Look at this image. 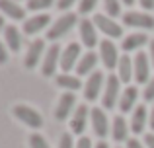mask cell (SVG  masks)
I'll return each instance as SVG.
<instances>
[{
    "mask_svg": "<svg viewBox=\"0 0 154 148\" xmlns=\"http://www.w3.org/2000/svg\"><path fill=\"white\" fill-rule=\"evenodd\" d=\"M43 53H45V43H43L41 39H35L29 45V51H27V55H26V68L37 66V62L41 61Z\"/></svg>",
    "mask_w": 154,
    "mask_h": 148,
    "instance_id": "15",
    "label": "cell"
},
{
    "mask_svg": "<svg viewBox=\"0 0 154 148\" xmlns=\"http://www.w3.org/2000/svg\"><path fill=\"white\" fill-rule=\"evenodd\" d=\"M119 90H121L119 76L109 74V78L105 80V90H103V95H102V105L105 107V109H113V107H115L117 99L121 98Z\"/></svg>",
    "mask_w": 154,
    "mask_h": 148,
    "instance_id": "4",
    "label": "cell"
},
{
    "mask_svg": "<svg viewBox=\"0 0 154 148\" xmlns=\"http://www.w3.org/2000/svg\"><path fill=\"white\" fill-rule=\"evenodd\" d=\"M88 115H90V109H88L86 105H78V109L74 111V117H72V121H70V129H72L74 134H82L84 133Z\"/></svg>",
    "mask_w": 154,
    "mask_h": 148,
    "instance_id": "16",
    "label": "cell"
},
{
    "mask_svg": "<svg viewBox=\"0 0 154 148\" xmlns=\"http://www.w3.org/2000/svg\"><path fill=\"white\" fill-rule=\"evenodd\" d=\"M117 70H119V80L121 82H131V78H133V61L129 59V55L125 53L123 57H119V62H117Z\"/></svg>",
    "mask_w": 154,
    "mask_h": 148,
    "instance_id": "21",
    "label": "cell"
},
{
    "mask_svg": "<svg viewBox=\"0 0 154 148\" xmlns=\"http://www.w3.org/2000/svg\"><path fill=\"white\" fill-rule=\"evenodd\" d=\"M140 2V6L144 8V10H152L154 8V0H139Z\"/></svg>",
    "mask_w": 154,
    "mask_h": 148,
    "instance_id": "36",
    "label": "cell"
},
{
    "mask_svg": "<svg viewBox=\"0 0 154 148\" xmlns=\"http://www.w3.org/2000/svg\"><path fill=\"white\" fill-rule=\"evenodd\" d=\"M74 2H76V0H59V2H57V8H59L60 12H63V10H68V8H70Z\"/></svg>",
    "mask_w": 154,
    "mask_h": 148,
    "instance_id": "32",
    "label": "cell"
},
{
    "mask_svg": "<svg viewBox=\"0 0 154 148\" xmlns=\"http://www.w3.org/2000/svg\"><path fill=\"white\" fill-rule=\"evenodd\" d=\"M49 6H53V0H29L27 2V10H31V12L47 10Z\"/></svg>",
    "mask_w": 154,
    "mask_h": 148,
    "instance_id": "27",
    "label": "cell"
},
{
    "mask_svg": "<svg viewBox=\"0 0 154 148\" xmlns=\"http://www.w3.org/2000/svg\"><path fill=\"white\" fill-rule=\"evenodd\" d=\"M144 101H154V78L148 80L146 88H144Z\"/></svg>",
    "mask_w": 154,
    "mask_h": 148,
    "instance_id": "31",
    "label": "cell"
},
{
    "mask_svg": "<svg viewBox=\"0 0 154 148\" xmlns=\"http://www.w3.org/2000/svg\"><path fill=\"white\" fill-rule=\"evenodd\" d=\"M4 26V18H0V27H2Z\"/></svg>",
    "mask_w": 154,
    "mask_h": 148,
    "instance_id": "42",
    "label": "cell"
},
{
    "mask_svg": "<svg viewBox=\"0 0 154 148\" xmlns=\"http://www.w3.org/2000/svg\"><path fill=\"white\" fill-rule=\"evenodd\" d=\"M144 144H146V148H154V134H146L144 137Z\"/></svg>",
    "mask_w": 154,
    "mask_h": 148,
    "instance_id": "37",
    "label": "cell"
},
{
    "mask_svg": "<svg viewBox=\"0 0 154 148\" xmlns=\"http://www.w3.org/2000/svg\"><path fill=\"white\" fill-rule=\"evenodd\" d=\"M137 98H139V90H137L135 86L125 88V92L121 94V98H119V109L123 111V113L131 111L133 107H135V103H137Z\"/></svg>",
    "mask_w": 154,
    "mask_h": 148,
    "instance_id": "18",
    "label": "cell"
},
{
    "mask_svg": "<svg viewBox=\"0 0 154 148\" xmlns=\"http://www.w3.org/2000/svg\"><path fill=\"white\" fill-rule=\"evenodd\" d=\"M111 137H113V140H117V142H121V140L127 138V123H125V119L121 117V115H117V117L113 119Z\"/></svg>",
    "mask_w": 154,
    "mask_h": 148,
    "instance_id": "25",
    "label": "cell"
},
{
    "mask_svg": "<svg viewBox=\"0 0 154 148\" xmlns=\"http://www.w3.org/2000/svg\"><path fill=\"white\" fill-rule=\"evenodd\" d=\"M100 59H102L105 68H115L117 62H119V53H117V47L113 45L109 39H103L100 43Z\"/></svg>",
    "mask_w": 154,
    "mask_h": 148,
    "instance_id": "9",
    "label": "cell"
},
{
    "mask_svg": "<svg viewBox=\"0 0 154 148\" xmlns=\"http://www.w3.org/2000/svg\"><path fill=\"white\" fill-rule=\"evenodd\" d=\"M96 148H109V146L105 144V142H98V144H96Z\"/></svg>",
    "mask_w": 154,
    "mask_h": 148,
    "instance_id": "40",
    "label": "cell"
},
{
    "mask_svg": "<svg viewBox=\"0 0 154 148\" xmlns=\"http://www.w3.org/2000/svg\"><path fill=\"white\" fill-rule=\"evenodd\" d=\"M98 65V55L96 53H86L82 59L78 61V65H76V72L78 76H84V74H92L94 72V66Z\"/></svg>",
    "mask_w": 154,
    "mask_h": 148,
    "instance_id": "19",
    "label": "cell"
},
{
    "mask_svg": "<svg viewBox=\"0 0 154 148\" xmlns=\"http://www.w3.org/2000/svg\"><path fill=\"white\" fill-rule=\"evenodd\" d=\"M133 78L139 84H148L150 80V57L143 51H139L133 59Z\"/></svg>",
    "mask_w": 154,
    "mask_h": 148,
    "instance_id": "2",
    "label": "cell"
},
{
    "mask_svg": "<svg viewBox=\"0 0 154 148\" xmlns=\"http://www.w3.org/2000/svg\"><path fill=\"white\" fill-rule=\"evenodd\" d=\"M74 26H76V14H70V12H68V14H63V16H60V18L49 27V31H47V39L57 41L59 37L66 35Z\"/></svg>",
    "mask_w": 154,
    "mask_h": 148,
    "instance_id": "3",
    "label": "cell"
},
{
    "mask_svg": "<svg viewBox=\"0 0 154 148\" xmlns=\"http://www.w3.org/2000/svg\"><path fill=\"white\" fill-rule=\"evenodd\" d=\"M127 148H144V146L140 144L137 138H129V140H127Z\"/></svg>",
    "mask_w": 154,
    "mask_h": 148,
    "instance_id": "35",
    "label": "cell"
},
{
    "mask_svg": "<svg viewBox=\"0 0 154 148\" xmlns=\"http://www.w3.org/2000/svg\"><path fill=\"white\" fill-rule=\"evenodd\" d=\"M57 86H60L66 92H76L82 88V82L78 80V76H70V74H60L57 76Z\"/></svg>",
    "mask_w": 154,
    "mask_h": 148,
    "instance_id": "24",
    "label": "cell"
},
{
    "mask_svg": "<svg viewBox=\"0 0 154 148\" xmlns=\"http://www.w3.org/2000/svg\"><path fill=\"white\" fill-rule=\"evenodd\" d=\"M103 80H105V78H103V74L100 72V70H94V72L90 74L86 86H84V98H86L88 101H94V99L100 95L102 86H103Z\"/></svg>",
    "mask_w": 154,
    "mask_h": 148,
    "instance_id": "11",
    "label": "cell"
},
{
    "mask_svg": "<svg viewBox=\"0 0 154 148\" xmlns=\"http://www.w3.org/2000/svg\"><path fill=\"white\" fill-rule=\"evenodd\" d=\"M59 148H76L70 133H63V137H60V140H59Z\"/></svg>",
    "mask_w": 154,
    "mask_h": 148,
    "instance_id": "30",
    "label": "cell"
},
{
    "mask_svg": "<svg viewBox=\"0 0 154 148\" xmlns=\"http://www.w3.org/2000/svg\"><path fill=\"white\" fill-rule=\"evenodd\" d=\"M12 113H14L16 119H20L23 125L31 127V129H41L43 127V117L39 115V111H35L29 105H14Z\"/></svg>",
    "mask_w": 154,
    "mask_h": 148,
    "instance_id": "1",
    "label": "cell"
},
{
    "mask_svg": "<svg viewBox=\"0 0 154 148\" xmlns=\"http://www.w3.org/2000/svg\"><path fill=\"white\" fill-rule=\"evenodd\" d=\"M80 37H82V43L88 49H94L98 45V33H96V26L92 20H82L80 22Z\"/></svg>",
    "mask_w": 154,
    "mask_h": 148,
    "instance_id": "13",
    "label": "cell"
},
{
    "mask_svg": "<svg viewBox=\"0 0 154 148\" xmlns=\"http://www.w3.org/2000/svg\"><path fill=\"white\" fill-rule=\"evenodd\" d=\"M148 121H150V129L154 131V107H152V111H150V115H148Z\"/></svg>",
    "mask_w": 154,
    "mask_h": 148,
    "instance_id": "39",
    "label": "cell"
},
{
    "mask_svg": "<svg viewBox=\"0 0 154 148\" xmlns=\"http://www.w3.org/2000/svg\"><path fill=\"white\" fill-rule=\"evenodd\" d=\"M90 119H92V129H94V134L100 138L107 137L109 133V123H107V115L102 107H94L90 109Z\"/></svg>",
    "mask_w": 154,
    "mask_h": 148,
    "instance_id": "8",
    "label": "cell"
},
{
    "mask_svg": "<svg viewBox=\"0 0 154 148\" xmlns=\"http://www.w3.org/2000/svg\"><path fill=\"white\" fill-rule=\"evenodd\" d=\"M96 4H98V0H80V4H78L80 14H90L96 8Z\"/></svg>",
    "mask_w": 154,
    "mask_h": 148,
    "instance_id": "29",
    "label": "cell"
},
{
    "mask_svg": "<svg viewBox=\"0 0 154 148\" xmlns=\"http://www.w3.org/2000/svg\"><path fill=\"white\" fill-rule=\"evenodd\" d=\"M0 10H2L8 18H14V20L26 18V10H23L18 2H14V0H0Z\"/></svg>",
    "mask_w": 154,
    "mask_h": 148,
    "instance_id": "20",
    "label": "cell"
},
{
    "mask_svg": "<svg viewBox=\"0 0 154 148\" xmlns=\"http://www.w3.org/2000/svg\"><path fill=\"white\" fill-rule=\"evenodd\" d=\"M49 22H51V16L49 14H37V16H33V18H29V20L23 22V31H26L27 35L39 33L43 27H47V23H49Z\"/></svg>",
    "mask_w": 154,
    "mask_h": 148,
    "instance_id": "14",
    "label": "cell"
},
{
    "mask_svg": "<svg viewBox=\"0 0 154 148\" xmlns=\"http://www.w3.org/2000/svg\"><path fill=\"white\" fill-rule=\"evenodd\" d=\"M6 61H8V49L0 43V65H4Z\"/></svg>",
    "mask_w": 154,
    "mask_h": 148,
    "instance_id": "34",
    "label": "cell"
},
{
    "mask_svg": "<svg viewBox=\"0 0 154 148\" xmlns=\"http://www.w3.org/2000/svg\"><path fill=\"white\" fill-rule=\"evenodd\" d=\"M94 26L111 39H119L121 35H123V29H121L119 23H115L111 18H107V16H103V14H96L94 16Z\"/></svg>",
    "mask_w": 154,
    "mask_h": 148,
    "instance_id": "5",
    "label": "cell"
},
{
    "mask_svg": "<svg viewBox=\"0 0 154 148\" xmlns=\"http://www.w3.org/2000/svg\"><path fill=\"white\" fill-rule=\"evenodd\" d=\"M4 37H6V45L10 51H14V53H18L20 47H22V35H20V31L16 29V26H8L4 27Z\"/></svg>",
    "mask_w": 154,
    "mask_h": 148,
    "instance_id": "22",
    "label": "cell"
},
{
    "mask_svg": "<svg viewBox=\"0 0 154 148\" xmlns=\"http://www.w3.org/2000/svg\"><path fill=\"white\" fill-rule=\"evenodd\" d=\"M121 2H125L127 6H133V4H135V0H121Z\"/></svg>",
    "mask_w": 154,
    "mask_h": 148,
    "instance_id": "41",
    "label": "cell"
},
{
    "mask_svg": "<svg viewBox=\"0 0 154 148\" xmlns=\"http://www.w3.org/2000/svg\"><path fill=\"white\" fill-rule=\"evenodd\" d=\"M123 23L129 27H140V29H152L154 18L150 14H140V12H127L123 16Z\"/></svg>",
    "mask_w": 154,
    "mask_h": 148,
    "instance_id": "10",
    "label": "cell"
},
{
    "mask_svg": "<svg viewBox=\"0 0 154 148\" xmlns=\"http://www.w3.org/2000/svg\"><path fill=\"white\" fill-rule=\"evenodd\" d=\"M78 57H80V45L78 43H70L66 49H63V53H60V62H59V66L63 68V74H68L74 68L76 62H78Z\"/></svg>",
    "mask_w": 154,
    "mask_h": 148,
    "instance_id": "7",
    "label": "cell"
},
{
    "mask_svg": "<svg viewBox=\"0 0 154 148\" xmlns=\"http://www.w3.org/2000/svg\"><path fill=\"white\" fill-rule=\"evenodd\" d=\"M146 41H148L146 33H133V35H129V37L123 39L121 49H123L125 53H129V51H137V49H140Z\"/></svg>",
    "mask_w": 154,
    "mask_h": 148,
    "instance_id": "23",
    "label": "cell"
},
{
    "mask_svg": "<svg viewBox=\"0 0 154 148\" xmlns=\"http://www.w3.org/2000/svg\"><path fill=\"white\" fill-rule=\"evenodd\" d=\"M146 121H148V111L144 105H139L135 111H133V121H131V131L135 134H140L146 127Z\"/></svg>",
    "mask_w": 154,
    "mask_h": 148,
    "instance_id": "17",
    "label": "cell"
},
{
    "mask_svg": "<svg viewBox=\"0 0 154 148\" xmlns=\"http://www.w3.org/2000/svg\"><path fill=\"white\" fill-rule=\"evenodd\" d=\"M29 148H49V142L41 137V134H31L29 137Z\"/></svg>",
    "mask_w": 154,
    "mask_h": 148,
    "instance_id": "28",
    "label": "cell"
},
{
    "mask_svg": "<svg viewBox=\"0 0 154 148\" xmlns=\"http://www.w3.org/2000/svg\"><path fill=\"white\" fill-rule=\"evenodd\" d=\"M76 148H92V142L88 137H80L78 142H76Z\"/></svg>",
    "mask_w": 154,
    "mask_h": 148,
    "instance_id": "33",
    "label": "cell"
},
{
    "mask_svg": "<svg viewBox=\"0 0 154 148\" xmlns=\"http://www.w3.org/2000/svg\"><path fill=\"white\" fill-rule=\"evenodd\" d=\"M59 62H60V47L57 45V43H53L49 49L45 51V57H43V66H41L43 76H53L55 74Z\"/></svg>",
    "mask_w": 154,
    "mask_h": 148,
    "instance_id": "6",
    "label": "cell"
},
{
    "mask_svg": "<svg viewBox=\"0 0 154 148\" xmlns=\"http://www.w3.org/2000/svg\"><path fill=\"white\" fill-rule=\"evenodd\" d=\"M76 105V98L72 92H66V94L60 95L59 99V105H57V111H55V117L59 119V121H64V119H68V115H70V111L74 109Z\"/></svg>",
    "mask_w": 154,
    "mask_h": 148,
    "instance_id": "12",
    "label": "cell"
},
{
    "mask_svg": "<svg viewBox=\"0 0 154 148\" xmlns=\"http://www.w3.org/2000/svg\"><path fill=\"white\" fill-rule=\"evenodd\" d=\"M150 65L154 66V39L150 41Z\"/></svg>",
    "mask_w": 154,
    "mask_h": 148,
    "instance_id": "38",
    "label": "cell"
},
{
    "mask_svg": "<svg viewBox=\"0 0 154 148\" xmlns=\"http://www.w3.org/2000/svg\"><path fill=\"white\" fill-rule=\"evenodd\" d=\"M103 6L109 18H115V16L121 14V0H103Z\"/></svg>",
    "mask_w": 154,
    "mask_h": 148,
    "instance_id": "26",
    "label": "cell"
}]
</instances>
